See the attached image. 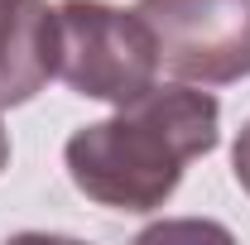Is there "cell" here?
<instances>
[{
	"mask_svg": "<svg viewBox=\"0 0 250 245\" xmlns=\"http://www.w3.org/2000/svg\"><path fill=\"white\" fill-rule=\"evenodd\" d=\"M221 140V106L192 82L149 87L116 106V116L72 130L62 163L72 187L106 212H159L192 159L212 154Z\"/></svg>",
	"mask_w": 250,
	"mask_h": 245,
	"instance_id": "6da1fadb",
	"label": "cell"
},
{
	"mask_svg": "<svg viewBox=\"0 0 250 245\" xmlns=\"http://www.w3.org/2000/svg\"><path fill=\"white\" fill-rule=\"evenodd\" d=\"M53 77L77 96L125 106L159 82V48L135 10L106 0L53 5Z\"/></svg>",
	"mask_w": 250,
	"mask_h": 245,
	"instance_id": "7a4b0ae2",
	"label": "cell"
},
{
	"mask_svg": "<svg viewBox=\"0 0 250 245\" xmlns=\"http://www.w3.org/2000/svg\"><path fill=\"white\" fill-rule=\"evenodd\" d=\"M159 48V72L192 87L250 77V0H135Z\"/></svg>",
	"mask_w": 250,
	"mask_h": 245,
	"instance_id": "3957f363",
	"label": "cell"
},
{
	"mask_svg": "<svg viewBox=\"0 0 250 245\" xmlns=\"http://www.w3.org/2000/svg\"><path fill=\"white\" fill-rule=\"evenodd\" d=\"M53 77V5L0 0V111L24 106Z\"/></svg>",
	"mask_w": 250,
	"mask_h": 245,
	"instance_id": "277c9868",
	"label": "cell"
},
{
	"mask_svg": "<svg viewBox=\"0 0 250 245\" xmlns=\"http://www.w3.org/2000/svg\"><path fill=\"white\" fill-rule=\"evenodd\" d=\"M231 168H236V183L250 192V121H246V130L236 135V149H231Z\"/></svg>",
	"mask_w": 250,
	"mask_h": 245,
	"instance_id": "5b68a950",
	"label": "cell"
},
{
	"mask_svg": "<svg viewBox=\"0 0 250 245\" xmlns=\"http://www.w3.org/2000/svg\"><path fill=\"white\" fill-rule=\"evenodd\" d=\"M5 163H10V135H5V125H0V173H5Z\"/></svg>",
	"mask_w": 250,
	"mask_h": 245,
	"instance_id": "8992f818",
	"label": "cell"
}]
</instances>
